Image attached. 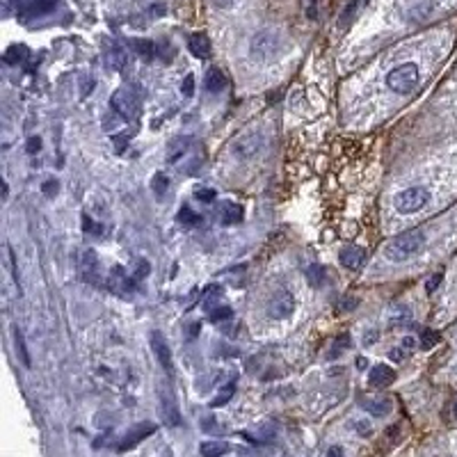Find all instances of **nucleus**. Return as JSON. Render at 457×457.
<instances>
[{
  "label": "nucleus",
  "mask_w": 457,
  "mask_h": 457,
  "mask_svg": "<svg viewBox=\"0 0 457 457\" xmlns=\"http://www.w3.org/2000/svg\"><path fill=\"white\" fill-rule=\"evenodd\" d=\"M151 350H153L155 359H158V364L167 373H172V350H170L167 341H165V336L160 332H151Z\"/></svg>",
  "instance_id": "11"
},
{
  "label": "nucleus",
  "mask_w": 457,
  "mask_h": 457,
  "mask_svg": "<svg viewBox=\"0 0 457 457\" xmlns=\"http://www.w3.org/2000/svg\"><path fill=\"white\" fill-rule=\"evenodd\" d=\"M114 144H117V151H121V149H124V144H126V138H124V135H117V138H114Z\"/></svg>",
  "instance_id": "46"
},
{
  "label": "nucleus",
  "mask_w": 457,
  "mask_h": 457,
  "mask_svg": "<svg viewBox=\"0 0 457 457\" xmlns=\"http://www.w3.org/2000/svg\"><path fill=\"white\" fill-rule=\"evenodd\" d=\"M14 341H16V352L21 355V362L30 368V355H28V350H25V343H23V334L18 332V329H14Z\"/></svg>",
  "instance_id": "32"
},
{
  "label": "nucleus",
  "mask_w": 457,
  "mask_h": 457,
  "mask_svg": "<svg viewBox=\"0 0 457 457\" xmlns=\"http://www.w3.org/2000/svg\"><path fill=\"white\" fill-rule=\"evenodd\" d=\"M108 64L112 66L114 71L124 69V64H126V53L121 51L119 46H112V48H110V53H108Z\"/></svg>",
  "instance_id": "30"
},
{
  "label": "nucleus",
  "mask_w": 457,
  "mask_h": 457,
  "mask_svg": "<svg viewBox=\"0 0 457 457\" xmlns=\"http://www.w3.org/2000/svg\"><path fill=\"white\" fill-rule=\"evenodd\" d=\"M242 220V208L233 201H222L220 203V222L222 225H236Z\"/></svg>",
  "instance_id": "17"
},
{
  "label": "nucleus",
  "mask_w": 457,
  "mask_h": 457,
  "mask_svg": "<svg viewBox=\"0 0 457 457\" xmlns=\"http://www.w3.org/2000/svg\"><path fill=\"white\" fill-rule=\"evenodd\" d=\"M25 57H28V46L18 44V46H12V48H9V51L5 53L3 60H5L7 64H18V62H23Z\"/></svg>",
  "instance_id": "27"
},
{
  "label": "nucleus",
  "mask_w": 457,
  "mask_h": 457,
  "mask_svg": "<svg viewBox=\"0 0 457 457\" xmlns=\"http://www.w3.org/2000/svg\"><path fill=\"white\" fill-rule=\"evenodd\" d=\"M407 357H410V350H407V348H403V345H398V348H393V350H391V352H388V359H393L396 364L405 362Z\"/></svg>",
  "instance_id": "36"
},
{
  "label": "nucleus",
  "mask_w": 457,
  "mask_h": 457,
  "mask_svg": "<svg viewBox=\"0 0 457 457\" xmlns=\"http://www.w3.org/2000/svg\"><path fill=\"white\" fill-rule=\"evenodd\" d=\"M39 149H42V140H39V138H30V140H28V144H25V151L28 153H37Z\"/></svg>",
  "instance_id": "40"
},
{
  "label": "nucleus",
  "mask_w": 457,
  "mask_h": 457,
  "mask_svg": "<svg viewBox=\"0 0 457 457\" xmlns=\"http://www.w3.org/2000/svg\"><path fill=\"white\" fill-rule=\"evenodd\" d=\"M231 318H233V311L227 304H220V307H215L213 311H208V320H210V323H227V320H231Z\"/></svg>",
  "instance_id": "29"
},
{
  "label": "nucleus",
  "mask_w": 457,
  "mask_h": 457,
  "mask_svg": "<svg viewBox=\"0 0 457 457\" xmlns=\"http://www.w3.org/2000/svg\"><path fill=\"white\" fill-rule=\"evenodd\" d=\"M366 364H368V362H364V357H359V362H357V366H359V368H364Z\"/></svg>",
  "instance_id": "47"
},
{
  "label": "nucleus",
  "mask_w": 457,
  "mask_h": 457,
  "mask_svg": "<svg viewBox=\"0 0 457 457\" xmlns=\"http://www.w3.org/2000/svg\"><path fill=\"white\" fill-rule=\"evenodd\" d=\"M307 281L314 288H323L325 286V281H327V270L323 268V266H318V263H314V266H309V270H307Z\"/></svg>",
  "instance_id": "24"
},
{
  "label": "nucleus",
  "mask_w": 457,
  "mask_h": 457,
  "mask_svg": "<svg viewBox=\"0 0 457 457\" xmlns=\"http://www.w3.org/2000/svg\"><path fill=\"white\" fill-rule=\"evenodd\" d=\"M377 338V332H368V336L364 334V345H373Z\"/></svg>",
  "instance_id": "45"
},
{
  "label": "nucleus",
  "mask_w": 457,
  "mask_h": 457,
  "mask_svg": "<svg viewBox=\"0 0 457 457\" xmlns=\"http://www.w3.org/2000/svg\"><path fill=\"white\" fill-rule=\"evenodd\" d=\"M355 12H357V0H350V3H348V7L343 9L341 18H338V23H341V25H345V23L350 21V18L355 16Z\"/></svg>",
  "instance_id": "39"
},
{
  "label": "nucleus",
  "mask_w": 457,
  "mask_h": 457,
  "mask_svg": "<svg viewBox=\"0 0 457 457\" xmlns=\"http://www.w3.org/2000/svg\"><path fill=\"white\" fill-rule=\"evenodd\" d=\"M359 405H362V410H366L373 416H386L393 410V400L388 396H366L359 400Z\"/></svg>",
  "instance_id": "9"
},
{
  "label": "nucleus",
  "mask_w": 457,
  "mask_h": 457,
  "mask_svg": "<svg viewBox=\"0 0 457 457\" xmlns=\"http://www.w3.org/2000/svg\"><path fill=\"white\" fill-rule=\"evenodd\" d=\"M83 225H85V233H90V236H103V227L101 225H96L94 220H90V215H85L83 218Z\"/></svg>",
  "instance_id": "34"
},
{
  "label": "nucleus",
  "mask_w": 457,
  "mask_h": 457,
  "mask_svg": "<svg viewBox=\"0 0 457 457\" xmlns=\"http://www.w3.org/2000/svg\"><path fill=\"white\" fill-rule=\"evenodd\" d=\"M215 190L213 188H199L197 192H194V197H197L199 201H206V203H210V201H215Z\"/></svg>",
  "instance_id": "37"
},
{
  "label": "nucleus",
  "mask_w": 457,
  "mask_h": 457,
  "mask_svg": "<svg viewBox=\"0 0 457 457\" xmlns=\"http://www.w3.org/2000/svg\"><path fill=\"white\" fill-rule=\"evenodd\" d=\"M110 105H112V110L121 117V119H135L138 112H140V103H138V99H135V94L129 90V87H119V90L112 94Z\"/></svg>",
  "instance_id": "4"
},
{
  "label": "nucleus",
  "mask_w": 457,
  "mask_h": 457,
  "mask_svg": "<svg viewBox=\"0 0 457 457\" xmlns=\"http://www.w3.org/2000/svg\"><path fill=\"white\" fill-rule=\"evenodd\" d=\"M427 199H430L427 190L421 188V186H416V188H407L400 194H396L393 206H396L398 213H416V210H421L425 206Z\"/></svg>",
  "instance_id": "3"
},
{
  "label": "nucleus",
  "mask_w": 457,
  "mask_h": 457,
  "mask_svg": "<svg viewBox=\"0 0 457 457\" xmlns=\"http://www.w3.org/2000/svg\"><path fill=\"white\" fill-rule=\"evenodd\" d=\"M57 188H60V186H57V181H46L44 186H42V190L48 194V197H53V194L57 192Z\"/></svg>",
  "instance_id": "41"
},
{
  "label": "nucleus",
  "mask_w": 457,
  "mask_h": 457,
  "mask_svg": "<svg viewBox=\"0 0 457 457\" xmlns=\"http://www.w3.org/2000/svg\"><path fill=\"white\" fill-rule=\"evenodd\" d=\"M203 85H206V90L210 94H218V92H222L227 87V78H225V73H222L220 69L210 66V69L206 71V78H203Z\"/></svg>",
  "instance_id": "18"
},
{
  "label": "nucleus",
  "mask_w": 457,
  "mask_h": 457,
  "mask_svg": "<svg viewBox=\"0 0 457 457\" xmlns=\"http://www.w3.org/2000/svg\"><path fill=\"white\" fill-rule=\"evenodd\" d=\"M441 281H444V272H434V275L425 281V290H427V293H434V290L439 288Z\"/></svg>",
  "instance_id": "35"
},
{
  "label": "nucleus",
  "mask_w": 457,
  "mask_h": 457,
  "mask_svg": "<svg viewBox=\"0 0 457 457\" xmlns=\"http://www.w3.org/2000/svg\"><path fill=\"white\" fill-rule=\"evenodd\" d=\"M430 12H432L430 0H410V5H407V18L410 21H423Z\"/></svg>",
  "instance_id": "16"
},
{
  "label": "nucleus",
  "mask_w": 457,
  "mask_h": 457,
  "mask_svg": "<svg viewBox=\"0 0 457 457\" xmlns=\"http://www.w3.org/2000/svg\"><path fill=\"white\" fill-rule=\"evenodd\" d=\"M181 94L186 96V99H190V96L194 94V76L192 73H188L186 81L181 83Z\"/></svg>",
  "instance_id": "38"
},
{
  "label": "nucleus",
  "mask_w": 457,
  "mask_h": 457,
  "mask_svg": "<svg viewBox=\"0 0 457 457\" xmlns=\"http://www.w3.org/2000/svg\"><path fill=\"white\" fill-rule=\"evenodd\" d=\"M233 393H236V384H233V382L225 384V386L220 388V393L210 400V407H215V410H218V407H225L233 398Z\"/></svg>",
  "instance_id": "26"
},
{
  "label": "nucleus",
  "mask_w": 457,
  "mask_h": 457,
  "mask_svg": "<svg viewBox=\"0 0 457 457\" xmlns=\"http://www.w3.org/2000/svg\"><path fill=\"white\" fill-rule=\"evenodd\" d=\"M158 396H160V410L165 416V423L172 425V427H179L181 425V412H179V405H177V398H174L172 388L170 386H160L158 388Z\"/></svg>",
  "instance_id": "7"
},
{
  "label": "nucleus",
  "mask_w": 457,
  "mask_h": 457,
  "mask_svg": "<svg viewBox=\"0 0 457 457\" xmlns=\"http://www.w3.org/2000/svg\"><path fill=\"white\" fill-rule=\"evenodd\" d=\"M388 323L391 327H403V325H410L412 323V311L407 309L405 304H396L388 314Z\"/></svg>",
  "instance_id": "21"
},
{
  "label": "nucleus",
  "mask_w": 457,
  "mask_h": 457,
  "mask_svg": "<svg viewBox=\"0 0 457 457\" xmlns=\"http://www.w3.org/2000/svg\"><path fill=\"white\" fill-rule=\"evenodd\" d=\"M386 85L391 92H398V94H410L416 90V85H419V66L414 62H407L403 66H396V69L386 76Z\"/></svg>",
  "instance_id": "2"
},
{
  "label": "nucleus",
  "mask_w": 457,
  "mask_h": 457,
  "mask_svg": "<svg viewBox=\"0 0 457 457\" xmlns=\"http://www.w3.org/2000/svg\"><path fill=\"white\" fill-rule=\"evenodd\" d=\"M155 432V425L153 423H138V425H133L129 432L124 434V439L119 441V453H126V451H131L135 449L142 439H147V437H151Z\"/></svg>",
  "instance_id": "8"
},
{
  "label": "nucleus",
  "mask_w": 457,
  "mask_h": 457,
  "mask_svg": "<svg viewBox=\"0 0 457 457\" xmlns=\"http://www.w3.org/2000/svg\"><path fill=\"white\" fill-rule=\"evenodd\" d=\"M453 416L457 419V400H455V405H453Z\"/></svg>",
  "instance_id": "48"
},
{
  "label": "nucleus",
  "mask_w": 457,
  "mask_h": 457,
  "mask_svg": "<svg viewBox=\"0 0 457 457\" xmlns=\"http://www.w3.org/2000/svg\"><path fill=\"white\" fill-rule=\"evenodd\" d=\"M439 341H441L439 332H434V329H423L419 345H421V350H432V348H434L437 343H439Z\"/></svg>",
  "instance_id": "31"
},
{
  "label": "nucleus",
  "mask_w": 457,
  "mask_h": 457,
  "mask_svg": "<svg viewBox=\"0 0 457 457\" xmlns=\"http://www.w3.org/2000/svg\"><path fill=\"white\" fill-rule=\"evenodd\" d=\"M327 457H348L345 451L341 449V446H332V449L327 451Z\"/></svg>",
  "instance_id": "43"
},
{
  "label": "nucleus",
  "mask_w": 457,
  "mask_h": 457,
  "mask_svg": "<svg viewBox=\"0 0 457 457\" xmlns=\"http://www.w3.org/2000/svg\"><path fill=\"white\" fill-rule=\"evenodd\" d=\"M105 284H108V290H112V293L121 295V297H129V295H133L135 284H138V281H135L133 275H129V272H126L124 268L114 266L110 270L108 279H105Z\"/></svg>",
  "instance_id": "5"
},
{
  "label": "nucleus",
  "mask_w": 457,
  "mask_h": 457,
  "mask_svg": "<svg viewBox=\"0 0 457 457\" xmlns=\"http://www.w3.org/2000/svg\"><path fill=\"white\" fill-rule=\"evenodd\" d=\"M222 286H208L206 290L201 293V302H203V309L206 311H213L215 307H220V299H222Z\"/></svg>",
  "instance_id": "23"
},
{
  "label": "nucleus",
  "mask_w": 457,
  "mask_h": 457,
  "mask_svg": "<svg viewBox=\"0 0 457 457\" xmlns=\"http://www.w3.org/2000/svg\"><path fill=\"white\" fill-rule=\"evenodd\" d=\"M423 247H425V233L421 229H412V231L400 233V236H396L388 242L384 249V256L388 261H393V263H403V261L419 254Z\"/></svg>",
  "instance_id": "1"
},
{
  "label": "nucleus",
  "mask_w": 457,
  "mask_h": 457,
  "mask_svg": "<svg viewBox=\"0 0 457 457\" xmlns=\"http://www.w3.org/2000/svg\"><path fill=\"white\" fill-rule=\"evenodd\" d=\"M295 309V299L288 290H277L275 295L268 299V316L275 320H284L293 314Z\"/></svg>",
  "instance_id": "6"
},
{
  "label": "nucleus",
  "mask_w": 457,
  "mask_h": 457,
  "mask_svg": "<svg viewBox=\"0 0 457 457\" xmlns=\"http://www.w3.org/2000/svg\"><path fill=\"white\" fill-rule=\"evenodd\" d=\"M366 249L357 247V245H345L341 249V254H338V261H341V266L348 268V270H362L364 263H366Z\"/></svg>",
  "instance_id": "10"
},
{
  "label": "nucleus",
  "mask_w": 457,
  "mask_h": 457,
  "mask_svg": "<svg viewBox=\"0 0 457 457\" xmlns=\"http://www.w3.org/2000/svg\"><path fill=\"white\" fill-rule=\"evenodd\" d=\"M179 222H181V225H186V227H199L201 225V215H199V213H194L192 208L183 206L179 210Z\"/></svg>",
  "instance_id": "28"
},
{
  "label": "nucleus",
  "mask_w": 457,
  "mask_h": 457,
  "mask_svg": "<svg viewBox=\"0 0 457 457\" xmlns=\"http://www.w3.org/2000/svg\"><path fill=\"white\" fill-rule=\"evenodd\" d=\"M199 329H201V323H190V325H188V336L192 338V341H194V338H197Z\"/></svg>",
  "instance_id": "42"
},
{
  "label": "nucleus",
  "mask_w": 457,
  "mask_h": 457,
  "mask_svg": "<svg viewBox=\"0 0 457 457\" xmlns=\"http://www.w3.org/2000/svg\"><path fill=\"white\" fill-rule=\"evenodd\" d=\"M129 46L140 57H144V60H151V57L155 55V44L151 42V39H129Z\"/></svg>",
  "instance_id": "22"
},
{
  "label": "nucleus",
  "mask_w": 457,
  "mask_h": 457,
  "mask_svg": "<svg viewBox=\"0 0 457 457\" xmlns=\"http://www.w3.org/2000/svg\"><path fill=\"white\" fill-rule=\"evenodd\" d=\"M151 190H153V194H155V199L162 201L165 194H167V190H170V179L165 177L162 172H155L153 179H151Z\"/></svg>",
  "instance_id": "25"
},
{
  "label": "nucleus",
  "mask_w": 457,
  "mask_h": 457,
  "mask_svg": "<svg viewBox=\"0 0 457 457\" xmlns=\"http://www.w3.org/2000/svg\"><path fill=\"white\" fill-rule=\"evenodd\" d=\"M393 380H396V371L391 366H384V364L375 366L371 375H368V384H371L373 388H384L388 384H393Z\"/></svg>",
  "instance_id": "13"
},
{
  "label": "nucleus",
  "mask_w": 457,
  "mask_h": 457,
  "mask_svg": "<svg viewBox=\"0 0 457 457\" xmlns=\"http://www.w3.org/2000/svg\"><path fill=\"white\" fill-rule=\"evenodd\" d=\"M81 277L90 284L99 281V256H96L94 249H85L81 256Z\"/></svg>",
  "instance_id": "12"
},
{
  "label": "nucleus",
  "mask_w": 457,
  "mask_h": 457,
  "mask_svg": "<svg viewBox=\"0 0 457 457\" xmlns=\"http://www.w3.org/2000/svg\"><path fill=\"white\" fill-rule=\"evenodd\" d=\"M57 0H21V12L28 16H42L51 12Z\"/></svg>",
  "instance_id": "15"
},
{
  "label": "nucleus",
  "mask_w": 457,
  "mask_h": 457,
  "mask_svg": "<svg viewBox=\"0 0 457 457\" xmlns=\"http://www.w3.org/2000/svg\"><path fill=\"white\" fill-rule=\"evenodd\" d=\"M231 451L227 441H203L199 444V455L201 457H225Z\"/></svg>",
  "instance_id": "19"
},
{
  "label": "nucleus",
  "mask_w": 457,
  "mask_h": 457,
  "mask_svg": "<svg viewBox=\"0 0 457 457\" xmlns=\"http://www.w3.org/2000/svg\"><path fill=\"white\" fill-rule=\"evenodd\" d=\"M149 272H151V266H149V261H138V263H135V268H133V279L135 281H142L144 277H149Z\"/></svg>",
  "instance_id": "33"
},
{
  "label": "nucleus",
  "mask_w": 457,
  "mask_h": 457,
  "mask_svg": "<svg viewBox=\"0 0 457 457\" xmlns=\"http://www.w3.org/2000/svg\"><path fill=\"white\" fill-rule=\"evenodd\" d=\"M400 345H403V348H407V350H410V352H412V350L416 348V338H414V336H405Z\"/></svg>",
  "instance_id": "44"
},
{
  "label": "nucleus",
  "mask_w": 457,
  "mask_h": 457,
  "mask_svg": "<svg viewBox=\"0 0 457 457\" xmlns=\"http://www.w3.org/2000/svg\"><path fill=\"white\" fill-rule=\"evenodd\" d=\"M188 48H190V53L194 57H199V60H206V57H210V42H208V37L203 35V32L190 35Z\"/></svg>",
  "instance_id": "14"
},
{
  "label": "nucleus",
  "mask_w": 457,
  "mask_h": 457,
  "mask_svg": "<svg viewBox=\"0 0 457 457\" xmlns=\"http://www.w3.org/2000/svg\"><path fill=\"white\" fill-rule=\"evenodd\" d=\"M190 147V138H174L170 144H167V160L170 162H177L183 158V153L188 151Z\"/></svg>",
  "instance_id": "20"
}]
</instances>
